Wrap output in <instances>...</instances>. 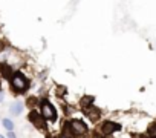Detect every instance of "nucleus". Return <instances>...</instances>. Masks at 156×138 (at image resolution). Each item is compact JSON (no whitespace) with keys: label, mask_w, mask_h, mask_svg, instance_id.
<instances>
[{"label":"nucleus","mask_w":156,"mask_h":138,"mask_svg":"<svg viewBox=\"0 0 156 138\" xmlns=\"http://www.w3.org/2000/svg\"><path fill=\"white\" fill-rule=\"evenodd\" d=\"M57 138H70V136H66V135H60V136H57Z\"/></svg>","instance_id":"17"},{"label":"nucleus","mask_w":156,"mask_h":138,"mask_svg":"<svg viewBox=\"0 0 156 138\" xmlns=\"http://www.w3.org/2000/svg\"><path fill=\"white\" fill-rule=\"evenodd\" d=\"M35 103H37V98H34V97H32V98H29V100L26 101V104H28L29 107H34V104H35Z\"/></svg>","instance_id":"12"},{"label":"nucleus","mask_w":156,"mask_h":138,"mask_svg":"<svg viewBox=\"0 0 156 138\" xmlns=\"http://www.w3.org/2000/svg\"><path fill=\"white\" fill-rule=\"evenodd\" d=\"M67 124H69V130H70V135L72 136H83L89 130L87 129V124L83 120H80V118L70 120V121H67Z\"/></svg>","instance_id":"2"},{"label":"nucleus","mask_w":156,"mask_h":138,"mask_svg":"<svg viewBox=\"0 0 156 138\" xmlns=\"http://www.w3.org/2000/svg\"><path fill=\"white\" fill-rule=\"evenodd\" d=\"M148 133H150L151 136H156V121H154V123L148 127Z\"/></svg>","instance_id":"11"},{"label":"nucleus","mask_w":156,"mask_h":138,"mask_svg":"<svg viewBox=\"0 0 156 138\" xmlns=\"http://www.w3.org/2000/svg\"><path fill=\"white\" fill-rule=\"evenodd\" d=\"M2 126L9 132V130H14V123H12V120L11 118H3L2 120Z\"/></svg>","instance_id":"10"},{"label":"nucleus","mask_w":156,"mask_h":138,"mask_svg":"<svg viewBox=\"0 0 156 138\" xmlns=\"http://www.w3.org/2000/svg\"><path fill=\"white\" fill-rule=\"evenodd\" d=\"M9 80H11V89H14L17 94L26 92V91L29 89V86H31L28 77H26L25 74H22V72H14Z\"/></svg>","instance_id":"1"},{"label":"nucleus","mask_w":156,"mask_h":138,"mask_svg":"<svg viewBox=\"0 0 156 138\" xmlns=\"http://www.w3.org/2000/svg\"><path fill=\"white\" fill-rule=\"evenodd\" d=\"M28 118H29V121L34 124L35 129H38V130H41V132H46V129H48V126H46V120L43 118V115H41L38 111L32 109V111L29 112Z\"/></svg>","instance_id":"4"},{"label":"nucleus","mask_w":156,"mask_h":138,"mask_svg":"<svg viewBox=\"0 0 156 138\" xmlns=\"http://www.w3.org/2000/svg\"><path fill=\"white\" fill-rule=\"evenodd\" d=\"M40 109H41V115H43V118L46 120V121H57V118H58V115H57V111H55V106L49 101V100H43L41 103H40Z\"/></svg>","instance_id":"3"},{"label":"nucleus","mask_w":156,"mask_h":138,"mask_svg":"<svg viewBox=\"0 0 156 138\" xmlns=\"http://www.w3.org/2000/svg\"><path fill=\"white\" fill-rule=\"evenodd\" d=\"M6 138H17V136H16L14 130H9V132H6Z\"/></svg>","instance_id":"13"},{"label":"nucleus","mask_w":156,"mask_h":138,"mask_svg":"<svg viewBox=\"0 0 156 138\" xmlns=\"http://www.w3.org/2000/svg\"><path fill=\"white\" fill-rule=\"evenodd\" d=\"M150 138H156V136H150Z\"/></svg>","instance_id":"20"},{"label":"nucleus","mask_w":156,"mask_h":138,"mask_svg":"<svg viewBox=\"0 0 156 138\" xmlns=\"http://www.w3.org/2000/svg\"><path fill=\"white\" fill-rule=\"evenodd\" d=\"M0 74H2L5 78H11L12 77V67L6 63H0Z\"/></svg>","instance_id":"8"},{"label":"nucleus","mask_w":156,"mask_h":138,"mask_svg":"<svg viewBox=\"0 0 156 138\" xmlns=\"http://www.w3.org/2000/svg\"><path fill=\"white\" fill-rule=\"evenodd\" d=\"M0 138H6V136H3V135H0Z\"/></svg>","instance_id":"19"},{"label":"nucleus","mask_w":156,"mask_h":138,"mask_svg":"<svg viewBox=\"0 0 156 138\" xmlns=\"http://www.w3.org/2000/svg\"><path fill=\"white\" fill-rule=\"evenodd\" d=\"M23 109H25V104H23L22 101H16L14 104H11V107H9V112H11V115H14V117H19V115L23 112Z\"/></svg>","instance_id":"7"},{"label":"nucleus","mask_w":156,"mask_h":138,"mask_svg":"<svg viewBox=\"0 0 156 138\" xmlns=\"http://www.w3.org/2000/svg\"><path fill=\"white\" fill-rule=\"evenodd\" d=\"M0 92H2V82H0Z\"/></svg>","instance_id":"18"},{"label":"nucleus","mask_w":156,"mask_h":138,"mask_svg":"<svg viewBox=\"0 0 156 138\" xmlns=\"http://www.w3.org/2000/svg\"><path fill=\"white\" fill-rule=\"evenodd\" d=\"M135 138H147V136H144V135H136Z\"/></svg>","instance_id":"15"},{"label":"nucleus","mask_w":156,"mask_h":138,"mask_svg":"<svg viewBox=\"0 0 156 138\" xmlns=\"http://www.w3.org/2000/svg\"><path fill=\"white\" fill-rule=\"evenodd\" d=\"M101 138H113L112 135H104V136H101Z\"/></svg>","instance_id":"16"},{"label":"nucleus","mask_w":156,"mask_h":138,"mask_svg":"<svg viewBox=\"0 0 156 138\" xmlns=\"http://www.w3.org/2000/svg\"><path fill=\"white\" fill-rule=\"evenodd\" d=\"M94 101H95V98H94L92 95H86V97H83V98H81L80 106H81V107H84V109H87V107L94 106Z\"/></svg>","instance_id":"9"},{"label":"nucleus","mask_w":156,"mask_h":138,"mask_svg":"<svg viewBox=\"0 0 156 138\" xmlns=\"http://www.w3.org/2000/svg\"><path fill=\"white\" fill-rule=\"evenodd\" d=\"M118 130H121V124H118V123H115V121H110V120L104 121V123L101 124V127H100V132H101L103 135H112V133H115V132H118Z\"/></svg>","instance_id":"5"},{"label":"nucleus","mask_w":156,"mask_h":138,"mask_svg":"<svg viewBox=\"0 0 156 138\" xmlns=\"http://www.w3.org/2000/svg\"><path fill=\"white\" fill-rule=\"evenodd\" d=\"M84 114L90 118V121H98L100 120V117H101V111L97 107V106H90V107H87V109H84Z\"/></svg>","instance_id":"6"},{"label":"nucleus","mask_w":156,"mask_h":138,"mask_svg":"<svg viewBox=\"0 0 156 138\" xmlns=\"http://www.w3.org/2000/svg\"><path fill=\"white\" fill-rule=\"evenodd\" d=\"M3 98H5V95H3L2 92H0V103H2V101H3Z\"/></svg>","instance_id":"14"}]
</instances>
